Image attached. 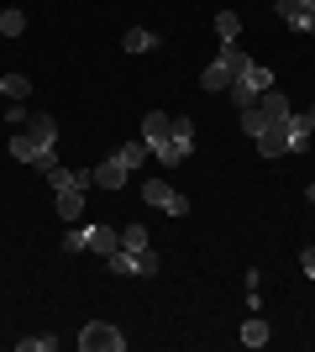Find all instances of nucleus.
Segmentation results:
<instances>
[{"label": "nucleus", "mask_w": 315, "mask_h": 352, "mask_svg": "<svg viewBox=\"0 0 315 352\" xmlns=\"http://www.w3.org/2000/svg\"><path fill=\"white\" fill-rule=\"evenodd\" d=\"M110 274H132V279H158V252L152 248H142V252H132V248H116L110 258Z\"/></svg>", "instance_id": "nucleus-4"}, {"label": "nucleus", "mask_w": 315, "mask_h": 352, "mask_svg": "<svg viewBox=\"0 0 315 352\" xmlns=\"http://www.w3.org/2000/svg\"><path fill=\"white\" fill-rule=\"evenodd\" d=\"M289 121V116H284ZM284 121H273V126H263V132L253 137L257 142V153H263V158H284L289 153V137H284Z\"/></svg>", "instance_id": "nucleus-8"}, {"label": "nucleus", "mask_w": 315, "mask_h": 352, "mask_svg": "<svg viewBox=\"0 0 315 352\" xmlns=\"http://www.w3.org/2000/svg\"><path fill=\"white\" fill-rule=\"evenodd\" d=\"M90 248V226H69V236H63V252H84Z\"/></svg>", "instance_id": "nucleus-23"}, {"label": "nucleus", "mask_w": 315, "mask_h": 352, "mask_svg": "<svg viewBox=\"0 0 315 352\" xmlns=\"http://www.w3.org/2000/svg\"><path fill=\"white\" fill-rule=\"evenodd\" d=\"M121 47H126V53H148V47H158V37H152L148 27H132L126 37H121Z\"/></svg>", "instance_id": "nucleus-18"}, {"label": "nucleus", "mask_w": 315, "mask_h": 352, "mask_svg": "<svg viewBox=\"0 0 315 352\" xmlns=\"http://www.w3.org/2000/svg\"><path fill=\"white\" fill-rule=\"evenodd\" d=\"M116 158L126 163V168H142V163H148V142H126V147L116 153Z\"/></svg>", "instance_id": "nucleus-22"}, {"label": "nucleus", "mask_w": 315, "mask_h": 352, "mask_svg": "<svg viewBox=\"0 0 315 352\" xmlns=\"http://www.w3.org/2000/svg\"><path fill=\"white\" fill-rule=\"evenodd\" d=\"M289 116V100H284V89H263L247 111H242V132L247 137H257L263 126H273V121H284Z\"/></svg>", "instance_id": "nucleus-1"}, {"label": "nucleus", "mask_w": 315, "mask_h": 352, "mask_svg": "<svg viewBox=\"0 0 315 352\" xmlns=\"http://www.w3.org/2000/svg\"><path fill=\"white\" fill-rule=\"evenodd\" d=\"M126 174H132V168H126L121 158L95 163V184H100V190H121V184H126Z\"/></svg>", "instance_id": "nucleus-10"}, {"label": "nucleus", "mask_w": 315, "mask_h": 352, "mask_svg": "<svg viewBox=\"0 0 315 352\" xmlns=\"http://www.w3.org/2000/svg\"><path fill=\"white\" fill-rule=\"evenodd\" d=\"M152 153H158V163H163V168H174V163H184L189 158V153H195V121H174V126H168V137L158 147H152Z\"/></svg>", "instance_id": "nucleus-3"}, {"label": "nucleus", "mask_w": 315, "mask_h": 352, "mask_svg": "<svg viewBox=\"0 0 315 352\" xmlns=\"http://www.w3.org/2000/svg\"><path fill=\"white\" fill-rule=\"evenodd\" d=\"M300 268H305V274L315 279V248H305V252H300Z\"/></svg>", "instance_id": "nucleus-30"}, {"label": "nucleus", "mask_w": 315, "mask_h": 352, "mask_svg": "<svg viewBox=\"0 0 315 352\" xmlns=\"http://www.w3.org/2000/svg\"><path fill=\"white\" fill-rule=\"evenodd\" d=\"M273 11L284 16V27L310 32V37H315V6H305V0H273Z\"/></svg>", "instance_id": "nucleus-7"}, {"label": "nucleus", "mask_w": 315, "mask_h": 352, "mask_svg": "<svg viewBox=\"0 0 315 352\" xmlns=\"http://www.w3.org/2000/svg\"><path fill=\"white\" fill-rule=\"evenodd\" d=\"M58 347V337H21L16 342V352H53Z\"/></svg>", "instance_id": "nucleus-25"}, {"label": "nucleus", "mask_w": 315, "mask_h": 352, "mask_svg": "<svg viewBox=\"0 0 315 352\" xmlns=\"http://www.w3.org/2000/svg\"><path fill=\"white\" fill-rule=\"evenodd\" d=\"M242 347H268V321H263V316L242 321Z\"/></svg>", "instance_id": "nucleus-16"}, {"label": "nucleus", "mask_w": 315, "mask_h": 352, "mask_svg": "<svg viewBox=\"0 0 315 352\" xmlns=\"http://www.w3.org/2000/svg\"><path fill=\"white\" fill-rule=\"evenodd\" d=\"M53 163H58V158H53V147H43V153H37V158H32V168H43V174H47V168H53Z\"/></svg>", "instance_id": "nucleus-29"}, {"label": "nucleus", "mask_w": 315, "mask_h": 352, "mask_svg": "<svg viewBox=\"0 0 315 352\" xmlns=\"http://www.w3.org/2000/svg\"><path fill=\"white\" fill-rule=\"evenodd\" d=\"M37 153H43V147L32 142V137H27V132H16V137H11V158H21V163H32V158H37Z\"/></svg>", "instance_id": "nucleus-20"}, {"label": "nucleus", "mask_w": 315, "mask_h": 352, "mask_svg": "<svg viewBox=\"0 0 315 352\" xmlns=\"http://www.w3.org/2000/svg\"><path fill=\"white\" fill-rule=\"evenodd\" d=\"M32 142H37V147H53V142H58V121H53V116H32Z\"/></svg>", "instance_id": "nucleus-15"}, {"label": "nucleus", "mask_w": 315, "mask_h": 352, "mask_svg": "<svg viewBox=\"0 0 315 352\" xmlns=\"http://www.w3.org/2000/svg\"><path fill=\"white\" fill-rule=\"evenodd\" d=\"M310 132H315V121H310V116H294V111H289V121H284L289 153H305V147H310Z\"/></svg>", "instance_id": "nucleus-9"}, {"label": "nucleus", "mask_w": 315, "mask_h": 352, "mask_svg": "<svg viewBox=\"0 0 315 352\" xmlns=\"http://www.w3.org/2000/svg\"><path fill=\"white\" fill-rule=\"evenodd\" d=\"M305 195H310V206H315V184H310V190H305Z\"/></svg>", "instance_id": "nucleus-31"}, {"label": "nucleus", "mask_w": 315, "mask_h": 352, "mask_svg": "<svg viewBox=\"0 0 315 352\" xmlns=\"http://www.w3.org/2000/svg\"><path fill=\"white\" fill-rule=\"evenodd\" d=\"M5 126H27V111H21V100L5 105Z\"/></svg>", "instance_id": "nucleus-28"}, {"label": "nucleus", "mask_w": 315, "mask_h": 352, "mask_svg": "<svg viewBox=\"0 0 315 352\" xmlns=\"http://www.w3.org/2000/svg\"><path fill=\"white\" fill-rule=\"evenodd\" d=\"M305 116H310V121H315V105H310V111H305Z\"/></svg>", "instance_id": "nucleus-32"}, {"label": "nucleus", "mask_w": 315, "mask_h": 352, "mask_svg": "<svg viewBox=\"0 0 315 352\" xmlns=\"http://www.w3.org/2000/svg\"><path fill=\"white\" fill-rule=\"evenodd\" d=\"M79 347H84V352H121V347H126V337H121L110 321H90L84 331H79Z\"/></svg>", "instance_id": "nucleus-6"}, {"label": "nucleus", "mask_w": 315, "mask_h": 352, "mask_svg": "<svg viewBox=\"0 0 315 352\" xmlns=\"http://www.w3.org/2000/svg\"><path fill=\"white\" fill-rule=\"evenodd\" d=\"M242 63H247L242 43H221L215 63H210V69L200 74V89H231V85H237V74H242Z\"/></svg>", "instance_id": "nucleus-2"}, {"label": "nucleus", "mask_w": 315, "mask_h": 352, "mask_svg": "<svg viewBox=\"0 0 315 352\" xmlns=\"http://www.w3.org/2000/svg\"><path fill=\"white\" fill-rule=\"evenodd\" d=\"M168 126H174V116H163V111H148V116H142V142H148V153L168 137Z\"/></svg>", "instance_id": "nucleus-11"}, {"label": "nucleus", "mask_w": 315, "mask_h": 352, "mask_svg": "<svg viewBox=\"0 0 315 352\" xmlns=\"http://www.w3.org/2000/svg\"><path fill=\"white\" fill-rule=\"evenodd\" d=\"M121 248H132V252H142V248H148V226H137V221H132V226H126V232H121Z\"/></svg>", "instance_id": "nucleus-24"}, {"label": "nucleus", "mask_w": 315, "mask_h": 352, "mask_svg": "<svg viewBox=\"0 0 315 352\" xmlns=\"http://www.w3.org/2000/svg\"><path fill=\"white\" fill-rule=\"evenodd\" d=\"M90 248H95V252H105V258H110V252L121 248V236L110 232V226H90Z\"/></svg>", "instance_id": "nucleus-19"}, {"label": "nucleus", "mask_w": 315, "mask_h": 352, "mask_svg": "<svg viewBox=\"0 0 315 352\" xmlns=\"http://www.w3.org/2000/svg\"><path fill=\"white\" fill-rule=\"evenodd\" d=\"M226 95H231V105H237V111H247V105L257 100V95H253V89H247V85H242V79H237V85H231V89H226Z\"/></svg>", "instance_id": "nucleus-26"}, {"label": "nucleus", "mask_w": 315, "mask_h": 352, "mask_svg": "<svg viewBox=\"0 0 315 352\" xmlns=\"http://www.w3.org/2000/svg\"><path fill=\"white\" fill-rule=\"evenodd\" d=\"M142 200H148V206H158L163 216H189V200H184L174 184H163V179H148V184H142Z\"/></svg>", "instance_id": "nucleus-5"}, {"label": "nucleus", "mask_w": 315, "mask_h": 352, "mask_svg": "<svg viewBox=\"0 0 315 352\" xmlns=\"http://www.w3.org/2000/svg\"><path fill=\"white\" fill-rule=\"evenodd\" d=\"M215 37H221V43H237L242 37V16L237 11H215Z\"/></svg>", "instance_id": "nucleus-17"}, {"label": "nucleus", "mask_w": 315, "mask_h": 352, "mask_svg": "<svg viewBox=\"0 0 315 352\" xmlns=\"http://www.w3.org/2000/svg\"><path fill=\"white\" fill-rule=\"evenodd\" d=\"M47 184H53V190H63V184H74V168H58V163H53V168H47Z\"/></svg>", "instance_id": "nucleus-27"}, {"label": "nucleus", "mask_w": 315, "mask_h": 352, "mask_svg": "<svg viewBox=\"0 0 315 352\" xmlns=\"http://www.w3.org/2000/svg\"><path fill=\"white\" fill-rule=\"evenodd\" d=\"M27 32V16L21 11H0V37H21Z\"/></svg>", "instance_id": "nucleus-21"}, {"label": "nucleus", "mask_w": 315, "mask_h": 352, "mask_svg": "<svg viewBox=\"0 0 315 352\" xmlns=\"http://www.w3.org/2000/svg\"><path fill=\"white\" fill-rule=\"evenodd\" d=\"M305 6H315V0H305Z\"/></svg>", "instance_id": "nucleus-33"}, {"label": "nucleus", "mask_w": 315, "mask_h": 352, "mask_svg": "<svg viewBox=\"0 0 315 352\" xmlns=\"http://www.w3.org/2000/svg\"><path fill=\"white\" fill-rule=\"evenodd\" d=\"M58 216L69 221V226L84 216V190H79V184H63V190H58Z\"/></svg>", "instance_id": "nucleus-12"}, {"label": "nucleus", "mask_w": 315, "mask_h": 352, "mask_svg": "<svg viewBox=\"0 0 315 352\" xmlns=\"http://www.w3.org/2000/svg\"><path fill=\"white\" fill-rule=\"evenodd\" d=\"M237 79H242V85H247V89H253V95H263V89H273V74L263 69V63H253V58L242 63V74H237Z\"/></svg>", "instance_id": "nucleus-13"}, {"label": "nucleus", "mask_w": 315, "mask_h": 352, "mask_svg": "<svg viewBox=\"0 0 315 352\" xmlns=\"http://www.w3.org/2000/svg\"><path fill=\"white\" fill-rule=\"evenodd\" d=\"M27 95H32L27 74H0V100H27Z\"/></svg>", "instance_id": "nucleus-14"}]
</instances>
